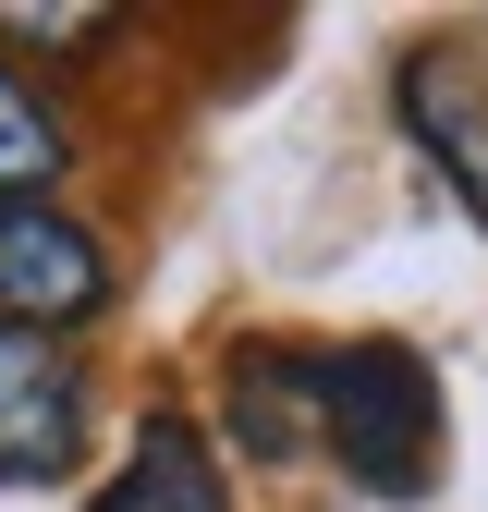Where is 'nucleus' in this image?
Instances as JSON below:
<instances>
[{"label":"nucleus","instance_id":"obj_2","mask_svg":"<svg viewBox=\"0 0 488 512\" xmlns=\"http://www.w3.org/2000/svg\"><path fill=\"white\" fill-rule=\"evenodd\" d=\"M86 439V366L61 330H13L0 317V488H49Z\"/></svg>","mask_w":488,"mask_h":512},{"label":"nucleus","instance_id":"obj_8","mask_svg":"<svg viewBox=\"0 0 488 512\" xmlns=\"http://www.w3.org/2000/svg\"><path fill=\"white\" fill-rule=\"evenodd\" d=\"M0 25H25V37H98L110 13H0Z\"/></svg>","mask_w":488,"mask_h":512},{"label":"nucleus","instance_id":"obj_5","mask_svg":"<svg viewBox=\"0 0 488 512\" xmlns=\"http://www.w3.org/2000/svg\"><path fill=\"white\" fill-rule=\"evenodd\" d=\"M220 415L257 464H293L330 439V354H293V342H244L220 378Z\"/></svg>","mask_w":488,"mask_h":512},{"label":"nucleus","instance_id":"obj_6","mask_svg":"<svg viewBox=\"0 0 488 512\" xmlns=\"http://www.w3.org/2000/svg\"><path fill=\"white\" fill-rule=\"evenodd\" d=\"M98 512H232V488H220V452L183 415H147V439L122 452V476L98 488Z\"/></svg>","mask_w":488,"mask_h":512},{"label":"nucleus","instance_id":"obj_3","mask_svg":"<svg viewBox=\"0 0 488 512\" xmlns=\"http://www.w3.org/2000/svg\"><path fill=\"white\" fill-rule=\"evenodd\" d=\"M403 122H415V147L440 159V183L488 220V49L476 37H427V49H403Z\"/></svg>","mask_w":488,"mask_h":512},{"label":"nucleus","instance_id":"obj_7","mask_svg":"<svg viewBox=\"0 0 488 512\" xmlns=\"http://www.w3.org/2000/svg\"><path fill=\"white\" fill-rule=\"evenodd\" d=\"M49 171H61V122H49V98L0 74V208H49Z\"/></svg>","mask_w":488,"mask_h":512},{"label":"nucleus","instance_id":"obj_1","mask_svg":"<svg viewBox=\"0 0 488 512\" xmlns=\"http://www.w3.org/2000/svg\"><path fill=\"white\" fill-rule=\"evenodd\" d=\"M330 452L366 500H415L440 476V378L415 342H342L330 354Z\"/></svg>","mask_w":488,"mask_h":512},{"label":"nucleus","instance_id":"obj_4","mask_svg":"<svg viewBox=\"0 0 488 512\" xmlns=\"http://www.w3.org/2000/svg\"><path fill=\"white\" fill-rule=\"evenodd\" d=\"M110 269H98V232L61 220V208H0V317L13 330H74L98 317Z\"/></svg>","mask_w":488,"mask_h":512}]
</instances>
